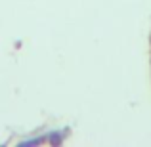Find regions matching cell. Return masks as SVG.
I'll list each match as a JSON object with an SVG mask.
<instances>
[{
  "label": "cell",
  "instance_id": "cell-2",
  "mask_svg": "<svg viewBox=\"0 0 151 147\" xmlns=\"http://www.w3.org/2000/svg\"><path fill=\"white\" fill-rule=\"evenodd\" d=\"M59 141H61V136H59V134H54V136L50 138V143H54V145H58Z\"/></svg>",
  "mask_w": 151,
  "mask_h": 147
},
{
  "label": "cell",
  "instance_id": "cell-1",
  "mask_svg": "<svg viewBox=\"0 0 151 147\" xmlns=\"http://www.w3.org/2000/svg\"><path fill=\"white\" fill-rule=\"evenodd\" d=\"M38 143H42V138H35V140H27V141H23L21 147H27V145H38Z\"/></svg>",
  "mask_w": 151,
  "mask_h": 147
}]
</instances>
